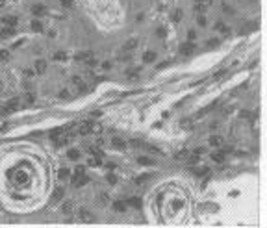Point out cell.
Listing matches in <instances>:
<instances>
[{"mask_svg":"<svg viewBox=\"0 0 267 228\" xmlns=\"http://www.w3.org/2000/svg\"><path fill=\"white\" fill-rule=\"evenodd\" d=\"M174 158H176V160H186V158H187V152H186V150H180Z\"/></svg>","mask_w":267,"mask_h":228,"instance_id":"obj_22","label":"cell"},{"mask_svg":"<svg viewBox=\"0 0 267 228\" xmlns=\"http://www.w3.org/2000/svg\"><path fill=\"white\" fill-rule=\"evenodd\" d=\"M189 52H191V45H184V46H182V54H184V56L189 54Z\"/></svg>","mask_w":267,"mask_h":228,"instance_id":"obj_26","label":"cell"},{"mask_svg":"<svg viewBox=\"0 0 267 228\" xmlns=\"http://www.w3.org/2000/svg\"><path fill=\"white\" fill-rule=\"evenodd\" d=\"M173 19H174V22H180V20H182V9H176V11H174Z\"/></svg>","mask_w":267,"mask_h":228,"instance_id":"obj_20","label":"cell"},{"mask_svg":"<svg viewBox=\"0 0 267 228\" xmlns=\"http://www.w3.org/2000/svg\"><path fill=\"white\" fill-rule=\"evenodd\" d=\"M195 2H202V0H195Z\"/></svg>","mask_w":267,"mask_h":228,"instance_id":"obj_34","label":"cell"},{"mask_svg":"<svg viewBox=\"0 0 267 228\" xmlns=\"http://www.w3.org/2000/svg\"><path fill=\"white\" fill-rule=\"evenodd\" d=\"M41 11H43V6H36V8H33V13H41Z\"/></svg>","mask_w":267,"mask_h":228,"instance_id":"obj_30","label":"cell"},{"mask_svg":"<svg viewBox=\"0 0 267 228\" xmlns=\"http://www.w3.org/2000/svg\"><path fill=\"white\" fill-rule=\"evenodd\" d=\"M126 206H134V208H141V202L137 198H128L126 200Z\"/></svg>","mask_w":267,"mask_h":228,"instance_id":"obj_16","label":"cell"},{"mask_svg":"<svg viewBox=\"0 0 267 228\" xmlns=\"http://www.w3.org/2000/svg\"><path fill=\"white\" fill-rule=\"evenodd\" d=\"M83 172H86V169H83V167H76L74 174H73V184L78 185V187L86 184V176H83Z\"/></svg>","mask_w":267,"mask_h":228,"instance_id":"obj_3","label":"cell"},{"mask_svg":"<svg viewBox=\"0 0 267 228\" xmlns=\"http://www.w3.org/2000/svg\"><path fill=\"white\" fill-rule=\"evenodd\" d=\"M221 143H223V139H221L219 135H212V137H210V145H212V147H219Z\"/></svg>","mask_w":267,"mask_h":228,"instance_id":"obj_10","label":"cell"},{"mask_svg":"<svg viewBox=\"0 0 267 228\" xmlns=\"http://www.w3.org/2000/svg\"><path fill=\"white\" fill-rule=\"evenodd\" d=\"M46 176L33 158H8L0 171V195L11 206H32L43 195Z\"/></svg>","mask_w":267,"mask_h":228,"instance_id":"obj_1","label":"cell"},{"mask_svg":"<svg viewBox=\"0 0 267 228\" xmlns=\"http://www.w3.org/2000/svg\"><path fill=\"white\" fill-rule=\"evenodd\" d=\"M137 46V39H130L128 43H126L121 50H119V54H117V59H121V61H124V59H128L132 54H134V48Z\"/></svg>","mask_w":267,"mask_h":228,"instance_id":"obj_2","label":"cell"},{"mask_svg":"<svg viewBox=\"0 0 267 228\" xmlns=\"http://www.w3.org/2000/svg\"><path fill=\"white\" fill-rule=\"evenodd\" d=\"M0 89H2V82H0Z\"/></svg>","mask_w":267,"mask_h":228,"instance_id":"obj_35","label":"cell"},{"mask_svg":"<svg viewBox=\"0 0 267 228\" xmlns=\"http://www.w3.org/2000/svg\"><path fill=\"white\" fill-rule=\"evenodd\" d=\"M113 208H115V211H124V210H126V200L115 202V204H113Z\"/></svg>","mask_w":267,"mask_h":228,"instance_id":"obj_12","label":"cell"},{"mask_svg":"<svg viewBox=\"0 0 267 228\" xmlns=\"http://www.w3.org/2000/svg\"><path fill=\"white\" fill-rule=\"evenodd\" d=\"M139 163H143V165H152L154 161L149 160V158H139Z\"/></svg>","mask_w":267,"mask_h":228,"instance_id":"obj_24","label":"cell"},{"mask_svg":"<svg viewBox=\"0 0 267 228\" xmlns=\"http://www.w3.org/2000/svg\"><path fill=\"white\" fill-rule=\"evenodd\" d=\"M98 198H100V202H102V204H108V202H110V197L106 195V193H104V195H100Z\"/></svg>","mask_w":267,"mask_h":228,"instance_id":"obj_27","label":"cell"},{"mask_svg":"<svg viewBox=\"0 0 267 228\" xmlns=\"http://www.w3.org/2000/svg\"><path fill=\"white\" fill-rule=\"evenodd\" d=\"M54 59H65V54H63V52H56L54 54Z\"/></svg>","mask_w":267,"mask_h":228,"instance_id":"obj_28","label":"cell"},{"mask_svg":"<svg viewBox=\"0 0 267 228\" xmlns=\"http://www.w3.org/2000/svg\"><path fill=\"white\" fill-rule=\"evenodd\" d=\"M58 176H59V180H67V178L71 176V171H69L67 167H61L59 172H58Z\"/></svg>","mask_w":267,"mask_h":228,"instance_id":"obj_7","label":"cell"},{"mask_svg":"<svg viewBox=\"0 0 267 228\" xmlns=\"http://www.w3.org/2000/svg\"><path fill=\"white\" fill-rule=\"evenodd\" d=\"M61 197H63V189L59 187V189H56V193H54V198H56V200H59Z\"/></svg>","mask_w":267,"mask_h":228,"instance_id":"obj_25","label":"cell"},{"mask_svg":"<svg viewBox=\"0 0 267 228\" xmlns=\"http://www.w3.org/2000/svg\"><path fill=\"white\" fill-rule=\"evenodd\" d=\"M187 37H189V39H195V37H197V33H195L193 30H189V32H187Z\"/></svg>","mask_w":267,"mask_h":228,"instance_id":"obj_31","label":"cell"},{"mask_svg":"<svg viewBox=\"0 0 267 228\" xmlns=\"http://www.w3.org/2000/svg\"><path fill=\"white\" fill-rule=\"evenodd\" d=\"M149 178H150V174H141L139 178H136V180H134V184H136V185H143L147 180H149Z\"/></svg>","mask_w":267,"mask_h":228,"instance_id":"obj_9","label":"cell"},{"mask_svg":"<svg viewBox=\"0 0 267 228\" xmlns=\"http://www.w3.org/2000/svg\"><path fill=\"white\" fill-rule=\"evenodd\" d=\"M67 158L74 161V160H78V158H80V152H78V150H69V152H67Z\"/></svg>","mask_w":267,"mask_h":228,"instance_id":"obj_15","label":"cell"},{"mask_svg":"<svg viewBox=\"0 0 267 228\" xmlns=\"http://www.w3.org/2000/svg\"><path fill=\"white\" fill-rule=\"evenodd\" d=\"M45 69H46V63H45L43 59H37V61H36V72H37V74H43Z\"/></svg>","mask_w":267,"mask_h":228,"instance_id":"obj_6","label":"cell"},{"mask_svg":"<svg viewBox=\"0 0 267 228\" xmlns=\"http://www.w3.org/2000/svg\"><path fill=\"white\" fill-rule=\"evenodd\" d=\"M73 85L78 89V91H86V89H87V87H86V84L82 82L80 76H74V78H73Z\"/></svg>","mask_w":267,"mask_h":228,"instance_id":"obj_4","label":"cell"},{"mask_svg":"<svg viewBox=\"0 0 267 228\" xmlns=\"http://www.w3.org/2000/svg\"><path fill=\"white\" fill-rule=\"evenodd\" d=\"M143 59L147 61V63H150V61H154V59H156V54H154V52H147L145 56H143Z\"/></svg>","mask_w":267,"mask_h":228,"instance_id":"obj_17","label":"cell"},{"mask_svg":"<svg viewBox=\"0 0 267 228\" xmlns=\"http://www.w3.org/2000/svg\"><path fill=\"white\" fill-rule=\"evenodd\" d=\"M212 160L217 161V163H221V161L224 160V152H213V154H212Z\"/></svg>","mask_w":267,"mask_h":228,"instance_id":"obj_11","label":"cell"},{"mask_svg":"<svg viewBox=\"0 0 267 228\" xmlns=\"http://www.w3.org/2000/svg\"><path fill=\"white\" fill-rule=\"evenodd\" d=\"M59 96H61V98H69V91H61Z\"/></svg>","mask_w":267,"mask_h":228,"instance_id":"obj_33","label":"cell"},{"mask_svg":"<svg viewBox=\"0 0 267 228\" xmlns=\"http://www.w3.org/2000/svg\"><path fill=\"white\" fill-rule=\"evenodd\" d=\"M2 24L6 26V28H17V19L15 17H6L2 20Z\"/></svg>","mask_w":267,"mask_h":228,"instance_id":"obj_5","label":"cell"},{"mask_svg":"<svg viewBox=\"0 0 267 228\" xmlns=\"http://www.w3.org/2000/svg\"><path fill=\"white\" fill-rule=\"evenodd\" d=\"M9 59V52L8 50H0V61H8Z\"/></svg>","mask_w":267,"mask_h":228,"instance_id":"obj_19","label":"cell"},{"mask_svg":"<svg viewBox=\"0 0 267 228\" xmlns=\"http://www.w3.org/2000/svg\"><path fill=\"white\" fill-rule=\"evenodd\" d=\"M197 20H199V26H206V17L202 15V13H199V19Z\"/></svg>","mask_w":267,"mask_h":228,"instance_id":"obj_23","label":"cell"},{"mask_svg":"<svg viewBox=\"0 0 267 228\" xmlns=\"http://www.w3.org/2000/svg\"><path fill=\"white\" fill-rule=\"evenodd\" d=\"M223 76H224V71H219V72H215L213 80H219V78H223Z\"/></svg>","mask_w":267,"mask_h":228,"instance_id":"obj_29","label":"cell"},{"mask_svg":"<svg viewBox=\"0 0 267 228\" xmlns=\"http://www.w3.org/2000/svg\"><path fill=\"white\" fill-rule=\"evenodd\" d=\"M61 210H63V213H73V210H74V204H73V202H65Z\"/></svg>","mask_w":267,"mask_h":228,"instance_id":"obj_13","label":"cell"},{"mask_svg":"<svg viewBox=\"0 0 267 228\" xmlns=\"http://www.w3.org/2000/svg\"><path fill=\"white\" fill-rule=\"evenodd\" d=\"M111 145H113V148H124V147H126L124 141L119 139V137H113V139H111Z\"/></svg>","mask_w":267,"mask_h":228,"instance_id":"obj_8","label":"cell"},{"mask_svg":"<svg viewBox=\"0 0 267 228\" xmlns=\"http://www.w3.org/2000/svg\"><path fill=\"white\" fill-rule=\"evenodd\" d=\"M108 182H110V184H115V182H117V178H115L113 174H110V176H108Z\"/></svg>","mask_w":267,"mask_h":228,"instance_id":"obj_32","label":"cell"},{"mask_svg":"<svg viewBox=\"0 0 267 228\" xmlns=\"http://www.w3.org/2000/svg\"><path fill=\"white\" fill-rule=\"evenodd\" d=\"M191 172H195V174H199V176H202V174H206V169L204 167H199V169H191Z\"/></svg>","mask_w":267,"mask_h":228,"instance_id":"obj_21","label":"cell"},{"mask_svg":"<svg viewBox=\"0 0 267 228\" xmlns=\"http://www.w3.org/2000/svg\"><path fill=\"white\" fill-rule=\"evenodd\" d=\"M13 32H15V28H6V26H4V28L0 30V35H2V37H9Z\"/></svg>","mask_w":267,"mask_h":228,"instance_id":"obj_14","label":"cell"},{"mask_svg":"<svg viewBox=\"0 0 267 228\" xmlns=\"http://www.w3.org/2000/svg\"><path fill=\"white\" fill-rule=\"evenodd\" d=\"M32 28L36 30V32H41V30H43V24H41L39 20H33V22H32Z\"/></svg>","mask_w":267,"mask_h":228,"instance_id":"obj_18","label":"cell"}]
</instances>
